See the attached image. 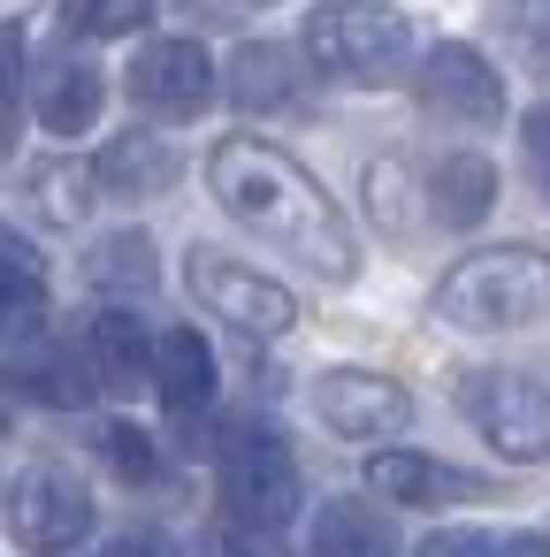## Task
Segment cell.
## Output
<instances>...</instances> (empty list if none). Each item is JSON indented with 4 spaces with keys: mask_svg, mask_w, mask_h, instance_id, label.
Here are the masks:
<instances>
[{
    "mask_svg": "<svg viewBox=\"0 0 550 557\" xmlns=\"http://www.w3.org/2000/svg\"><path fill=\"white\" fill-rule=\"evenodd\" d=\"M207 184H215L222 214L245 222L260 245H276V252L298 260V268H314L321 283H352L359 245H352L344 214L329 207V191H321L291 153H276V146H260V138H222L215 161H207Z\"/></svg>",
    "mask_w": 550,
    "mask_h": 557,
    "instance_id": "cell-1",
    "label": "cell"
},
{
    "mask_svg": "<svg viewBox=\"0 0 550 557\" xmlns=\"http://www.w3.org/2000/svg\"><path fill=\"white\" fill-rule=\"evenodd\" d=\"M550 313V252L542 245H489L436 283V321L451 329H527Z\"/></svg>",
    "mask_w": 550,
    "mask_h": 557,
    "instance_id": "cell-2",
    "label": "cell"
},
{
    "mask_svg": "<svg viewBox=\"0 0 550 557\" xmlns=\"http://www.w3.org/2000/svg\"><path fill=\"white\" fill-rule=\"evenodd\" d=\"M215 496L222 511L237 519V542L245 549H276V534L298 519L306 488H298V458L276 428H237L222 443V466H215Z\"/></svg>",
    "mask_w": 550,
    "mask_h": 557,
    "instance_id": "cell-3",
    "label": "cell"
},
{
    "mask_svg": "<svg viewBox=\"0 0 550 557\" xmlns=\"http://www.w3.org/2000/svg\"><path fill=\"white\" fill-rule=\"evenodd\" d=\"M306 62L344 85H382L413 62V24L398 9H375V0H344V9L306 16Z\"/></svg>",
    "mask_w": 550,
    "mask_h": 557,
    "instance_id": "cell-4",
    "label": "cell"
},
{
    "mask_svg": "<svg viewBox=\"0 0 550 557\" xmlns=\"http://www.w3.org/2000/svg\"><path fill=\"white\" fill-rule=\"evenodd\" d=\"M459 412L474 420V435L512 458V466H542L550 458V389L527 382V374H497V367H474L459 382Z\"/></svg>",
    "mask_w": 550,
    "mask_h": 557,
    "instance_id": "cell-5",
    "label": "cell"
},
{
    "mask_svg": "<svg viewBox=\"0 0 550 557\" xmlns=\"http://www.w3.org/2000/svg\"><path fill=\"white\" fill-rule=\"evenodd\" d=\"M184 283H192V298L215 313V321H230L237 336H291V321H298V298L276 283V275H260V268H245V260H230V252H192L184 260Z\"/></svg>",
    "mask_w": 550,
    "mask_h": 557,
    "instance_id": "cell-6",
    "label": "cell"
},
{
    "mask_svg": "<svg viewBox=\"0 0 550 557\" xmlns=\"http://www.w3.org/2000/svg\"><path fill=\"white\" fill-rule=\"evenodd\" d=\"M131 100H138L146 115H161V123L207 115V108H215V62H207V47H199V39H154V47H138V62H131Z\"/></svg>",
    "mask_w": 550,
    "mask_h": 557,
    "instance_id": "cell-7",
    "label": "cell"
},
{
    "mask_svg": "<svg viewBox=\"0 0 550 557\" xmlns=\"http://www.w3.org/2000/svg\"><path fill=\"white\" fill-rule=\"evenodd\" d=\"M0 511L16 519V542H32V549H77L93 534V496L70 466H32Z\"/></svg>",
    "mask_w": 550,
    "mask_h": 557,
    "instance_id": "cell-8",
    "label": "cell"
},
{
    "mask_svg": "<svg viewBox=\"0 0 550 557\" xmlns=\"http://www.w3.org/2000/svg\"><path fill=\"white\" fill-rule=\"evenodd\" d=\"M314 412L321 428H337L344 443H382L413 420V397L390 382V374H367V367H329L314 382Z\"/></svg>",
    "mask_w": 550,
    "mask_h": 557,
    "instance_id": "cell-9",
    "label": "cell"
},
{
    "mask_svg": "<svg viewBox=\"0 0 550 557\" xmlns=\"http://www.w3.org/2000/svg\"><path fill=\"white\" fill-rule=\"evenodd\" d=\"M413 92H420V108L443 115V123H497V115H504V77H497L474 47H459V39H443V47L420 62Z\"/></svg>",
    "mask_w": 550,
    "mask_h": 557,
    "instance_id": "cell-10",
    "label": "cell"
},
{
    "mask_svg": "<svg viewBox=\"0 0 550 557\" xmlns=\"http://www.w3.org/2000/svg\"><path fill=\"white\" fill-rule=\"evenodd\" d=\"M32 108H39V123H47L54 138H85V131L100 123V108H108V77H100L85 54L54 47V54L39 62V77H32Z\"/></svg>",
    "mask_w": 550,
    "mask_h": 557,
    "instance_id": "cell-11",
    "label": "cell"
},
{
    "mask_svg": "<svg viewBox=\"0 0 550 557\" xmlns=\"http://www.w3.org/2000/svg\"><path fill=\"white\" fill-rule=\"evenodd\" d=\"M146 382L161 389V405H169L176 428H199V412L215 405V351H207V336L199 329H161Z\"/></svg>",
    "mask_w": 550,
    "mask_h": 557,
    "instance_id": "cell-12",
    "label": "cell"
},
{
    "mask_svg": "<svg viewBox=\"0 0 550 557\" xmlns=\"http://www.w3.org/2000/svg\"><path fill=\"white\" fill-rule=\"evenodd\" d=\"M367 488H375L382 504H443V496L481 504V496H489L474 473L436 466V458H420V450H375V458H367Z\"/></svg>",
    "mask_w": 550,
    "mask_h": 557,
    "instance_id": "cell-13",
    "label": "cell"
},
{
    "mask_svg": "<svg viewBox=\"0 0 550 557\" xmlns=\"http://www.w3.org/2000/svg\"><path fill=\"white\" fill-rule=\"evenodd\" d=\"M298 62H291V47H268V39H245L237 54H230V100L245 108V115H283V108H298Z\"/></svg>",
    "mask_w": 550,
    "mask_h": 557,
    "instance_id": "cell-14",
    "label": "cell"
},
{
    "mask_svg": "<svg viewBox=\"0 0 550 557\" xmlns=\"http://www.w3.org/2000/svg\"><path fill=\"white\" fill-rule=\"evenodd\" d=\"M146 374H154V336H146V321L123 313V306H108V313L93 321V382L115 389V397H138Z\"/></svg>",
    "mask_w": 550,
    "mask_h": 557,
    "instance_id": "cell-15",
    "label": "cell"
},
{
    "mask_svg": "<svg viewBox=\"0 0 550 557\" xmlns=\"http://www.w3.org/2000/svg\"><path fill=\"white\" fill-rule=\"evenodd\" d=\"M93 184H108L115 199H161L169 184H176V153H169V138H115L108 153H100V169H93Z\"/></svg>",
    "mask_w": 550,
    "mask_h": 557,
    "instance_id": "cell-16",
    "label": "cell"
},
{
    "mask_svg": "<svg viewBox=\"0 0 550 557\" xmlns=\"http://www.w3.org/2000/svg\"><path fill=\"white\" fill-rule=\"evenodd\" d=\"M489 199H497V169L481 153H443V169L428 176V207L443 230H474L489 214Z\"/></svg>",
    "mask_w": 550,
    "mask_h": 557,
    "instance_id": "cell-17",
    "label": "cell"
},
{
    "mask_svg": "<svg viewBox=\"0 0 550 557\" xmlns=\"http://www.w3.org/2000/svg\"><path fill=\"white\" fill-rule=\"evenodd\" d=\"M306 542H314V557H382V549H398L390 519H382L375 504H352V496L321 504V519H314Z\"/></svg>",
    "mask_w": 550,
    "mask_h": 557,
    "instance_id": "cell-18",
    "label": "cell"
},
{
    "mask_svg": "<svg viewBox=\"0 0 550 557\" xmlns=\"http://www.w3.org/2000/svg\"><path fill=\"white\" fill-rule=\"evenodd\" d=\"M47 336V283H39V260L24 252H0V344H39Z\"/></svg>",
    "mask_w": 550,
    "mask_h": 557,
    "instance_id": "cell-19",
    "label": "cell"
},
{
    "mask_svg": "<svg viewBox=\"0 0 550 557\" xmlns=\"http://www.w3.org/2000/svg\"><path fill=\"white\" fill-rule=\"evenodd\" d=\"M85 283H93V290L146 298V290L161 283V268H154V245H146L138 230H115V237H100V245H93V260H85Z\"/></svg>",
    "mask_w": 550,
    "mask_h": 557,
    "instance_id": "cell-20",
    "label": "cell"
},
{
    "mask_svg": "<svg viewBox=\"0 0 550 557\" xmlns=\"http://www.w3.org/2000/svg\"><path fill=\"white\" fill-rule=\"evenodd\" d=\"M32 199H39V214H47L54 230H77L85 207H93V169H77V161H39V169H32Z\"/></svg>",
    "mask_w": 550,
    "mask_h": 557,
    "instance_id": "cell-21",
    "label": "cell"
},
{
    "mask_svg": "<svg viewBox=\"0 0 550 557\" xmlns=\"http://www.w3.org/2000/svg\"><path fill=\"white\" fill-rule=\"evenodd\" d=\"M16 382H24L32 397H47V405H62V412L93 397V367H85L77 351H39V359H32V367H24Z\"/></svg>",
    "mask_w": 550,
    "mask_h": 557,
    "instance_id": "cell-22",
    "label": "cell"
},
{
    "mask_svg": "<svg viewBox=\"0 0 550 557\" xmlns=\"http://www.w3.org/2000/svg\"><path fill=\"white\" fill-rule=\"evenodd\" d=\"M146 0H62V24L77 39H138L146 32Z\"/></svg>",
    "mask_w": 550,
    "mask_h": 557,
    "instance_id": "cell-23",
    "label": "cell"
},
{
    "mask_svg": "<svg viewBox=\"0 0 550 557\" xmlns=\"http://www.w3.org/2000/svg\"><path fill=\"white\" fill-rule=\"evenodd\" d=\"M497 549H550V534H489V527H436L420 557H497Z\"/></svg>",
    "mask_w": 550,
    "mask_h": 557,
    "instance_id": "cell-24",
    "label": "cell"
},
{
    "mask_svg": "<svg viewBox=\"0 0 550 557\" xmlns=\"http://www.w3.org/2000/svg\"><path fill=\"white\" fill-rule=\"evenodd\" d=\"M16 123H24V32L0 24V161L16 153Z\"/></svg>",
    "mask_w": 550,
    "mask_h": 557,
    "instance_id": "cell-25",
    "label": "cell"
},
{
    "mask_svg": "<svg viewBox=\"0 0 550 557\" xmlns=\"http://www.w3.org/2000/svg\"><path fill=\"white\" fill-rule=\"evenodd\" d=\"M100 458H108V466H115V473H123L131 488L161 481V443H154L146 428H123V420H115V428L100 435Z\"/></svg>",
    "mask_w": 550,
    "mask_h": 557,
    "instance_id": "cell-26",
    "label": "cell"
},
{
    "mask_svg": "<svg viewBox=\"0 0 550 557\" xmlns=\"http://www.w3.org/2000/svg\"><path fill=\"white\" fill-rule=\"evenodd\" d=\"M497 24H504L512 47L550 77V0H497Z\"/></svg>",
    "mask_w": 550,
    "mask_h": 557,
    "instance_id": "cell-27",
    "label": "cell"
},
{
    "mask_svg": "<svg viewBox=\"0 0 550 557\" xmlns=\"http://www.w3.org/2000/svg\"><path fill=\"white\" fill-rule=\"evenodd\" d=\"M520 153H527V184H535L542 207H550V108H527V115H520Z\"/></svg>",
    "mask_w": 550,
    "mask_h": 557,
    "instance_id": "cell-28",
    "label": "cell"
},
{
    "mask_svg": "<svg viewBox=\"0 0 550 557\" xmlns=\"http://www.w3.org/2000/svg\"><path fill=\"white\" fill-rule=\"evenodd\" d=\"M367 191H375V222H390V230L413 222V214H405V169H398V161H375V169H367Z\"/></svg>",
    "mask_w": 550,
    "mask_h": 557,
    "instance_id": "cell-29",
    "label": "cell"
},
{
    "mask_svg": "<svg viewBox=\"0 0 550 557\" xmlns=\"http://www.w3.org/2000/svg\"><path fill=\"white\" fill-rule=\"evenodd\" d=\"M9 420H16V405H9V397H0V428H9Z\"/></svg>",
    "mask_w": 550,
    "mask_h": 557,
    "instance_id": "cell-30",
    "label": "cell"
},
{
    "mask_svg": "<svg viewBox=\"0 0 550 557\" xmlns=\"http://www.w3.org/2000/svg\"><path fill=\"white\" fill-rule=\"evenodd\" d=\"M0 504H9V481H0Z\"/></svg>",
    "mask_w": 550,
    "mask_h": 557,
    "instance_id": "cell-31",
    "label": "cell"
}]
</instances>
